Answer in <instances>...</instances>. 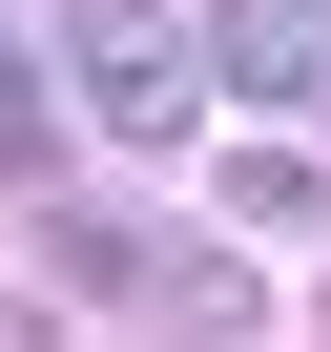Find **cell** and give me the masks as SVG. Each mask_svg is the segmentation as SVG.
<instances>
[{
    "mask_svg": "<svg viewBox=\"0 0 331 352\" xmlns=\"http://www.w3.org/2000/svg\"><path fill=\"white\" fill-rule=\"evenodd\" d=\"M62 104L104 145H187L228 83H207V0H62Z\"/></svg>",
    "mask_w": 331,
    "mask_h": 352,
    "instance_id": "6da1fadb",
    "label": "cell"
},
{
    "mask_svg": "<svg viewBox=\"0 0 331 352\" xmlns=\"http://www.w3.org/2000/svg\"><path fill=\"white\" fill-rule=\"evenodd\" d=\"M207 83L228 104H331V0H207Z\"/></svg>",
    "mask_w": 331,
    "mask_h": 352,
    "instance_id": "7a4b0ae2",
    "label": "cell"
},
{
    "mask_svg": "<svg viewBox=\"0 0 331 352\" xmlns=\"http://www.w3.org/2000/svg\"><path fill=\"white\" fill-rule=\"evenodd\" d=\"M145 208H42V270H62V311H145Z\"/></svg>",
    "mask_w": 331,
    "mask_h": 352,
    "instance_id": "3957f363",
    "label": "cell"
},
{
    "mask_svg": "<svg viewBox=\"0 0 331 352\" xmlns=\"http://www.w3.org/2000/svg\"><path fill=\"white\" fill-rule=\"evenodd\" d=\"M145 331H269V290H249L228 249H187V228H166V249H145Z\"/></svg>",
    "mask_w": 331,
    "mask_h": 352,
    "instance_id": "277c9868",
    "label": "cell"
},
{
    "mask_svg": "<svg viewBox=\"0 0 331 352\" xmlns=\"http://www.w3.org/2000/svg\"><path fill=\"white\" fill-rule=\"evenodd\" d=\"M62 42H0V187H42V166H62Z\"/></svg>",
    "mask_w": 331,
    "mask_h": 352,
    "instance_id": "5b68a950",
    "label": "cell"
},
{
    "mask_svg": "<svg viewBox=\"0 0 331 352\" xmlns=\"http://www.w3.org/2000/svg\"><path fill=\"white\" fill-rule=\"evenodd\" d=\"M310 208H331L310 145H249V166H228V228H310Z\"/></svg>",
    "mask_w": 331,
    "mask_h": 352,
    "instance_id": "8992f818",
    "label": "cell"
}]
</instances>
